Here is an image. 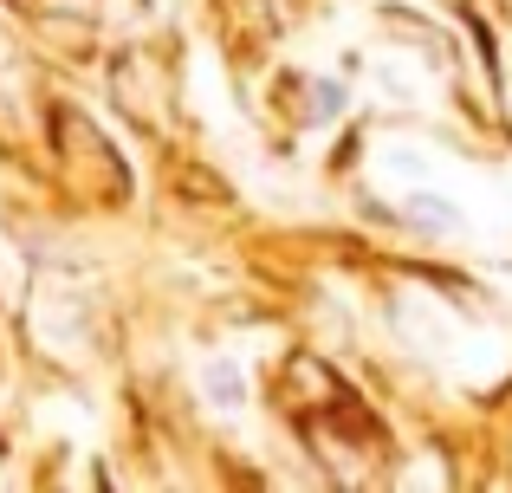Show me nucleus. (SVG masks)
<instances>
[{"label":"nucleus","instance_id":"1","mask_svg":"<svg viewBox=\"0 0 512 493\" xmlns=\"http://www.w3.org/2000/svg\"><path fill=\"white\" fill-rule=\"evenodd\" d=\"M201 396H208L221 416H240V409H247V370H240L234 357H208V364H201Z\"/></svg>","mask_w":512,"mask_h":493},{"label":"nucleus","instance_id":"2","mask_svg":"<svg viewBox=\"0 0 512 493\" xmlns=\"http://www.w3.org/2000/svg\"><path fill=\"white\" fill-rule=\"evenodd\" d=\"M402 215H409V228H422V234H461V228H467V215H461V208H454L441 189H409Z\"/></svg>","mask_w":512,"mask_h":493},{"label":"nucleus","instance_id":"3","mask_svg":"<svg viewBox=\"0 0 512 493\" xmlns=\"http://www.w3.org/2000/svg\"><path fill=\"white\" fill-rule=\"evenodd\" d=\"M305 111H312V124H338V117H344V85H338V78H318Z\"/></svg>","mask_w":512,"mask_h":493}]
</instances>
